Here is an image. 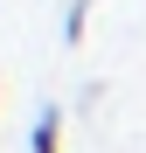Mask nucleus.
I'll return each mask as SVG.
<instances>
[{
  "instance_id": "obj_1",
  "label": "nucleus",
  "mask_w": 146,
  "mask_h": 153,
  "mask_svg": "<svg viewBox=\"0 0 146 153\" xmlns=\"http://www.w3.org/2000/svg\"><path fill=\"white\" fill-rule=\"evenodd\" d=\"M28 153H63V111H56V105H42L35 132H28Z\"/></svg>"
},
{
  "instance_id": "obj_2",
  "label": "nucleus",
  "mask_w": 146,
  "mask_h": 153,
  "mask_svg": "<svg viewBox=\"0 0 146 153\" xmlns=\"http://www.w3.org/2000/svg\"><path fill=\"white\" fill-rule=\"evenodd\" d=\"M90 7H97V0H70V14H63V42H70V49L84 42V28H90Z\"/></svg>"
},
{
  "instance_id": "obj_3",
  "label": "nucleus",
  "mask_w": 146,
  "mask_h": 153,
  "mask_svg": "<svg viewBox=\"0 0 146 153\" xmlns=\"http://www.w3.org/2000/svg\"><path fill=\"white\" fill-rule=\"evenodd\" d=\"M0 97H7V91H0Z\"/></svg>"
}]
</instances>
